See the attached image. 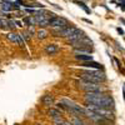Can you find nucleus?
Masks as SVG:
<instances>
[{"instance_id":"f257e3e1","label":"nucleus","mask_w":125,"mask_h":125,"mask_svg":"<svg viewBox=\"0 0 125 125\" xmlns=\"http://www.w3.org/2000/svg\"><path fill=\"white\" fill-rule=\"evenodd\" d=\"M85 100L89 104H94V105H98L100 108L104 109H113L114 108V101L113 99L106 95V94L103 93H86L85 94Z\"/></svg>"},{"instance_id":"f03ea898","label":"nucleus","mask_w":125,"mask_h":125,"mask_svg":"<svg viewBox=\"0 0 125 125\" xmlns=\"http://www.w3.org/2000/svg\"><path fill=\"white\" fill-rule=\"evenodd\" d=\"M80 75H81V79H84V80H86V81H90V83H95V84H99V83L106 80L105 73L100 71V70H98V69L84 71V73H81Z\"/></svg>"},{"instance_id":"7ed1b4c3","label":"nucleus","mask_w":125,"mask_h":125,"mask_svg":"<svg viewBox=\"0 0 125 125\" xmlns=\"http://www.w3.org/2000/svg\"><path fill=\"white\" fill-rule=\"evenodd\" d=\"M60 103L64 104V105L66 106V109L70 110L71 113H74V114H83V115H85V110H86V109L81 108L80 105H78V104L74 103L73 100L64 98V99H61V100H60Z\"/></svg>"},{"instance_id":"20e7f679","label":"nucleus","mask_w":125,"mask_h":125,"mask_svg":"<svg viewBox=\"0 0 125 125\" xmlns=\"http://www.w3.org/2000/svg\"><path fill=\"white\" fill-rule=\"evenodd\" d=\"M79 86L80 89H83L86 93H99L101 90V86L95 84V83H90V81H86L84 79H81L79 81Z\"/></svg>"},{"instance_id":"39448f33","label":"nucleus","mask_w":125,"mask_h":125,"mask_svg":"<svg viewBox=\"0 0 125 125\" xmlns=\"http://www.w3.org/2000/svg\"><path fill=\"white\" fill-rule=\"evenodd\" d=\"M50 26H51V28L68 26V21H66V19H64V18H58V16H55V18L50 21Z\"/></svg>"},{"instance_id":"423d86ee","label":"nucleus","mask_w":125,"mask_h":125,"mask_svg":"<svg viewBox=\"0 0 125 125\" xmlns=\"http://www.w3.org/2000/svg\"><path fill=\"white\" fill-rule=\"evenodd\" d=\"M85 115H86L89 119H91V120H95V121H101V120L105 119L104 116L99 115L98 113L93 111V110H90V109H86V110H85Z\"/></svg>"},{"instance_id":"0eeeda50","label":"nucleus","mask_w":125,"mask_h":125,"mask_svg":"<svg viewBox=\"0 0 125 125\" xmlns=\"http://www.w3.org/2000/svg\"><path fill=\"white\" fill-rule=\"evenodd\" d=\"M58 51H59V48H58L56 44H48L45 46V53L49 54V55H54V54L58 53Z\"/></svg>"},{"instance_id":"6e6552de","label":"nucleus","mask_w":125,"mask_h":125,"mask_svg":"<svg viewBox=\"0 0 125 125\" xmlns=\"http://www.w3.org/2000/svg\"><path fill=\"white\" fill-rule=\"evenodd\" d=\"M83 66H85V68H93V69H101V65L99 64V62H95V61H85V62H83Z\"/></svg>"},{"instance_id":"1a4fd4ad","label":"nucleus","mask_w":125,"mask_h":125,"mask_svg":"<svg viewBox=\"0 0 125 125\" xmlns=\"http://www.w3.org/2000/svg\"><path fill=\"white\" fill-rule=\"evenodd\" d=\"M41 100H43L44 105H48V106H50V105H53V104H54V98L51 95H44Z\"/></svg>"},{"instance_id":"9d476101","label":"nucleus","mask_w":125,"mask_h":125,"mask_svg":"<svg viewBox=\"0 0 125 125\" xmlns=\"http://www.w3.org/2000/svg\"><path fill=\"white\" fill-rule=\"evenodd\" d=\"M78 60H81V61H91L93 60V56L91 55H88V54H78L76 56H75Z\"/></svg>"},{"instance_id":"9b49d317","label":"nucleus","mask_w":125,"mask_h":125,"mask_svg":"<svg viewBox=\"0 0 125 125\" xmlns=\"http://www.w3.org/2000/svg\"><path fill=\"white\" fill-rule=\"evenodd\" d=\"M49 115H50L51 118H54V120H55V119H61V116H60L61 114H60L58 110H55V109H50V110H49Z\"/></svg>"},{"instance_id":"f8f14e48","label":"nucleus","mask_w":125,"mask_h":125,"mask_svg":"<svg viewBox=\"0 0 125 125\" xmlns=\"http://www.w3.org/2000/svg\"><path fill=\"white\" fill-rule=\"evenodd\" d=\"M74 4L79 5V6H80V8H81L83 10H84L85 13H88V14L90 13V9H89V8H88V6H86V5H85L84 3H83V1H79V0H74Z\"/></svg>"},{"instance_id":"ddd939ff","label":"nucleus","mask_w":125,"mask_h":125,"mask_svg":"<svg viewBox=\"0 0 125 125\" xmlns=\"http://www.w3.org/2000/svg\"><path fill=\"white\" fill-rule=\"evenodd\" d=\"M24 21L26 23V24H29V25H31V26H34V25H36L38 23H36V20H35V18L34 16H26L25 19H24Z\"/></svg>"},{"instance_id":"4468645a","label":"nucleus","mask_w":125,"mask_h":125,"mask_svg":"<svg viewBox=\"0 0 125 125\" xmlns=\"http://www.w3.org/2000/svg\"><path fill=\"white\" fill-rule=\"evenodd\" d=\"M74 51H75V54H89L90 51H91V49H84V48H76V49H74Z\"/></svg>"},{"instance_id":"2eb2a0df","label":"nucleus","mask_w":125,"mask_h":125,"mask_svg":"<svg viewBox=\"0 0 125 125\" xmlns=\"http://www.w3.org/2000/svg\"><path fill=\"white\" fill-rule=\"evenodd\" d=\"M36 34H38V38H39V39H45V38L48 36V31L44 30V29H41V30L38 31Z\"/></svg>"},{"instance_id":"dca6fc26","label":"nucleus","mask_w":125,"mask_h":125,"mask_svg":"<svg viewBox=\"0 0 125 125\" xmlns=\"http://www.w3.org/2000/svg\"><path fill=\"white\" fill-rule=\"evenodd\" d=\"M8 39H9L10 41H13V43H18V34L10 33V34H8Z\"/></svg>"},{"instance_id":"f3484780","label":"nucleus","mask_w":125,"mask_h":125,"mask_svg":"<svg viewBox=\"0 0 125 125\" xmlns=\"http://www.w3.org/2000/svg\"><path fill=\"white\" fill-rule=\"evenodd\" d=\"M18 44H20L21 46L25 45V40H24V36H23V35H19V34H18Z\"/></svg>"},{"instance_id":"a211bd4d","label":"nucleus","mask_w":125,"mask_h":125,"mask_svg":"<svg viewBox=\"0 0 125 125\" xmlns=\"http://www.w3.org/2000/svg\"><path fill=\"white\" fill-rule=\"evenodd\" d=\"M54 121H55L56 125H71L70 123H66V121H64V120H61V119H55Z\"/></svg>"},{"instance_id":"6ab92c4d","label":"nucleus","mask_w":125,"mask_h":125,"mask_svg":"<svg viewBox=\"0 0 125 125\" xmlns=\"http://www.w3.org/2000/svg\"><path fill=\"white\" fill-rule=\"evenodd\" d=\"M83 124H84V123H83L79 118H74V119H73V125H83Z\"/></svg>"},{"instance_id":"aec40b11","label":"nucleus","mask_w":125,"mask_h":125,"mask_svg":"<svg viewBox=\"0 0 125 125\" xmlns=\"http://www.w3.org/2000/svg\"><path fill=\"white\" fill-rule=\"evenodd\" d=\"M8 21H9V20H4L3 18H0V28L8 26Z\"/></svg>"},{"instance_id":"412c9836","label":"nucleus","mask_w":125,"mask_h":125,"mask_svg":"<svg viewBox=\"0 0 125 125\" xmlns=\"http://www.w3.org/2000/svg\"><path fill=\"white\" fill-rule=\"evenodd\" d=\"M15 24H16L18 26H23V23H21V21H16Z\"/></svg>"},{"instance_id":"4be33fe9","label":"nucleus","mask_w":125,"mask_h":125,"mask_svg":"<svg viewBox=\"0 0 125 125\" xmlns=\"http://www.w3.org/2000/svg\"><path fill=\"white\" fill-rule=\"evenodd\" d=\"M118 31H119V33H120V34H124V31H123V30H121V29H120V28H119V29H118Z\"/></svg>"},{"instance_id":"5701e85b","label":"nucleus","mask_w":125,"mask_h":125,"mask_svg":"<svg viewBox=\"0 0 125 125\" xmlns=\"http://www.w3.org/2000/svg\"><path fill=\"white\" fill-rule=\"evenodd\" d=\"M83 125H88V124H83Z\"/></svg>"},{"instance_id":"b1692460","label":"nucleus","mask_w":125,"mask_h":125,"mask_svg":"<svg viewBox=\"0 0 125 125\" xmlns=\"http://www.w3.org/2000/svg\"><path fill=\"white\" fill-rule=\"evenodd\" d=\"M35 125H40V124H35Z\"/></svg>"}]
</instances>
